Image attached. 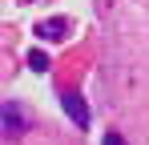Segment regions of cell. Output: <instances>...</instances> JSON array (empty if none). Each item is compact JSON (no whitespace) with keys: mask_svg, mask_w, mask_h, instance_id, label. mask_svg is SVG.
<instances>
[{"mask_svg":"<svg viewBox=\"0 0 149 145\" xmlns=\"http://www.w3.org/2000/svg\"><path fill=\"white\" fill-rule=\"evenodd\" d=\"M61 105L69 109V117H73L77 125H81V129L89 125V105H85V97L77 93V89H65V93H61Z\"/></svg>","mask_w":149,"mask_h":145,"instance_id":"1","label":"cell"},{"mask_svg":"<svg viewBox=\"0 0 149 145\" xmlns=\"http://www.w3.org/2000/svg\"><path fill=\"white\" fill-rule=\"evenodd\" d=\"M20 125H24V117H20V105H12V101H8V105H4V133L12 137Z\"/></svg>","mask_w":149,"mask_h":145,"instance_id":"2","label":"cell"},{"mask_svg":"<svg viewBox=\"0 0 149 145\" xmlns=\"http://www.w3.org/2000/svg\"><path fill=\"white\" fill-rule=\"evenodd\" d=\"M28 69H32V72H49V52L32 48V52H28Z\"/></svg>","mask_w":149,"mask_h":145,"instance_id":"3","label":"cell"},{"mask_svg":"<svg viewBox=\"0 0 149 145\" xmlns=\"http://www.w3.org/2000/svg\"><path fill=\"white\" fill-rule=\"evenodd\" d=\"M65 32V20H40L36 24V36H61Z\"/></svg>","mask_w":149,"mask_h":145,"instance_id":"4","label":"cell"},{"mask_svg":"<svg viewBox=\"0 0 149 145\" xmlns=\"http://www.w3.org/2000/svg\"><path fill=\"white\" fill-rule=\"evenodd\" d=\"M105 145H125V141L117 137V133H109V137H105Z\"/></svg>","mask_w":149,"mask_h":145,"instance_id":"5","label":"cell"},{"mask_svg":"<svg viewBox=\"0 0 149 145\" xmlns=\"http://www.w3.org/2000/svg\"><path fill=\"white\" fill-rule=\"evenodd\" d=\"M24 4H28V0H24Z\"/></svg>","mask_w":149,"mask_h":145,"instance_id":"6","label":"cell"}]
</instances>
